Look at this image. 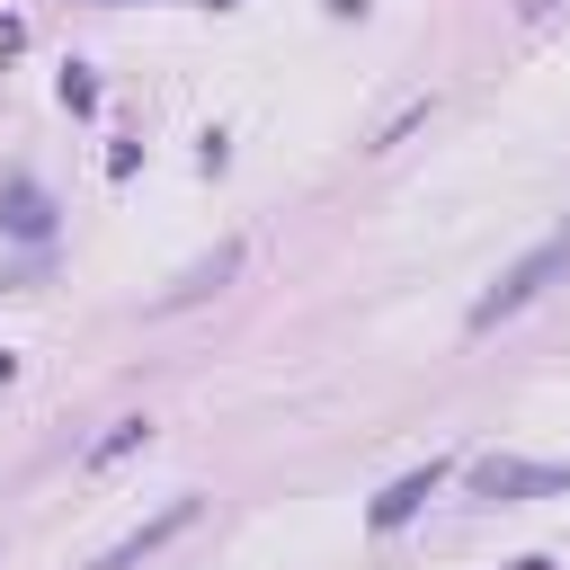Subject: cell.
I'll return each instance as SVG.
<instances>
[{
  "instance_id": "obj_3",
  "label": "cell",
  "mask_w": 570,
  "mask_h": 570,
  "mask_svg": "<svg viewBox=\"0 0 570 570\" xmlns=\"http://www.w3.org/2000/svg\"><path fill=\"white\" fill-rule=\"evenodd\" d=\"M445 472H454V463H436V454H428L419 472H401V481H392V490H383V499L365 508V525H374V534H392V525H410V517H419V508L436 499V481H445Z\"/></svg>"
},
{
  "instance_id": "obj_5",
  "label": "cell",
  "mask_w": 570,
  "mask_h": 570,
  "mask_svg": "<svg viewBox=\"0 0 570 570\" xmlns=\"http://www.w3.org/2000/svg\"><path fill=\"white\" fill-rule=\"evenodd\" d=\"M232 267H240V249H232V240H223V249H214V258H205V267H187V276H178V285H169V294H160V303H196V294H214V285H223V276H232Z\"/></svg>"
},
{
  "instance_id": "obj_6",
  "label": "cell",
  "mask_w": 570,
  "mask_h": 570,
  "mask_svg": "<svg viewBox=\"0 0 570 570\" xmlns=\"http://www.w3.org/2000/svg\"><path fill=\"white\" fill-rule=\"evenodd\" d=\"M134 445H151V419H116V428L89 445V472H98V463H116V454H134Z\"/></svg>"
},
{
  "instance_id": "obj_2",
  "label": "cell",
  "mask_w": 570,
  "mask_h": 570,
  "mask_svg": "<svg viewBox=\"0 0 570 570\" xmlns=\"http://www.w3.org/2000/svg\"><path fill=\"white\" fill-rule=\"evenodd\" d=\"M472 490H481V499H543V490H570V463H517V454H481V463H472Z\"/></svg>"
},
{
  "instance_id": "obj_10",
  "label": "cell",
  "mask_w": 570,
  "mask_h": 570,
  "mask_svg": "<svg viewBox=\"0 0 570 570\" xmlns=\"http://www.w3.org/2000/svg\"><path fill=\"white\" fill-rule=\"evenodd\" d=\"M107 9H134V0H107Z\"/></svg>"
},
{
  "instance_id": "obj_7",
  "label": "cell",
  "mask_w": 570,
  "mask_h": 570,
  "mask_svg": "<svg viewBox=\"0 0 570 570\" xmlns=\"http://www.w3.org/2000/svg\"><path fill=\"white\" fill-rule=\"evenodd\" d=\"M9 232H45V196H36L27 178L9 187Z\"/></svg>"
},
{
  "instance_id": "obj_9",
  "label": "cell",
  "mask_w": 570,
  "mask_h": 570,
  "mask_svg": "<svg viewBox=\"0 0 570 570\" xmlns=\"http://www.w3.org/2000/svg\"><path fill=\"white\" fill-rule=\"evenodd\" d=\"M517 570H552V561H543V552H534V561H517Z\"/></svg>"
},
{
  "instance_id": "obj_4",
  "label": "cell",
  "mask_w": 570,
  "mask_h": 570,
  "mask_svg": "<svg viewBox=\"0 0 570 570\" xmlns=\"http://www.w3.org/2000/svg\"><path fill=\"white\" fill-rule=\"evenodd\" d=\"M187 525H196V499H169V508H160L151 525H134L125 543H107V552H98L89 570H134V561H151V552H160L169 534H187Z\"/></svg>"
},
{
  "instance_id": "obj_8",
  "label": "cell",
  "mask_w": 570,
  "mask_h": 570,
  "mask_svg": "<svg viewBox=\"0 0 570 570\" xmlns=\"http://www.w3.org/2000/svg\"><path fill=\"white\" fill-rule=\"evenodd\" d=\"M62 107H98V80H89V71H80V62H71V71H62Z\"/></svg>"
},
{
  "instance_id": "obj_1",
  "label": "cell",
  "mask_w": 570,
  "mask_h": 570,
  "mask_svg": "<svg viewBox=\"0 0 570 570\" xmlns=\"http://www.w3.org/2000/svg\"><path fill=\"white\" fill-rule=\"evenodd\" d=\"M561 267H570V214H561V223H552V232H543V240H534V249H525V258H517V267H508V276L472 303V330H499L508 312H525V303H534Z\"/></svg>"
}]
</instances>
